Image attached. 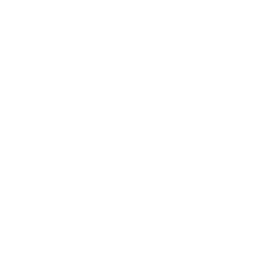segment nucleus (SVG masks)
<instances>
[]
</instances>
